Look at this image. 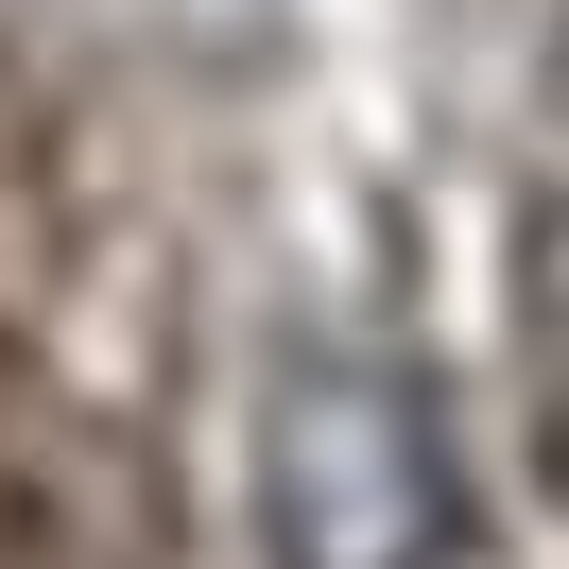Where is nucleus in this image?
<instances>
[{"label": "nucleus", "instance_id": "obj_1", "mask_svg": "<svg viewBox=\"0 0 569 569\" xmlns=\"http://www.w3.org/2000/svg\"><path fill=\"white\" fill-rule=\"evenodd\" d=\"M259 518H277V569H431L449 552V449H431L415 380L311 362L259 431Z\"/></svg>", "mask_w": 569, "mask_h": 569}]
</instances>
